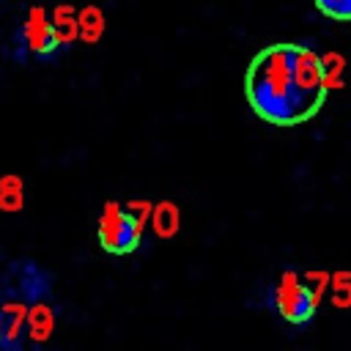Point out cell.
<instances>
[{
    "instance_id": "obj_7",
    "label": "cell",
    "mask_w": 351,
    "mask_h": 351,
    "mask_svg": "<svg viewBox=\"0 0 351 351\" xmlns=\"http://www.w3.org/2000/svg\"><path fill=\"white\" fill-rule=\"evenodd\" d=\"M49 19H52V27H55V36L58 41L63 44V49L80 38V30H77V11L71 5H55L49 11Z\"/></svg>"
},
{
    "instance_id": "obj_9",
    "label": "cell",
    "mask_w": 351,
    "mask_h": 351,
    "mask_svg": "<svg viewBox=\"0 0 351 351\" xmlns=\"http://www.w3.org/2000/svg\"><path fill=\"white\" fill-rule=\"evenodd\" d=\"M25 206V184L19 176L8 173V176H0V211H19Z\"/></svg>"
},
{
    "instance_id": "obj_1",
    "label": "cell",
    "mask_w": 351,
    "mask_h": 351,
    "mask_svg": "<svg viewBox=\"0 0 351 351\" xmlns=\"http://www.w3.org/2000/svg\"><path fill=\"white\" fill-rule=\"evenodd\" d=\"M244 96L252 112L274 126H296L313 118L296 88L291 41L269 44L252 58L244 77Z\"/></svg>"
},
{
    "instance_id": "obj_5",
    "label": "cell",
    "mask_w": 351,
    "mask_h": 351,
    "mask_svg": "<svg viewBox=\"0 0 351 351\" xmlns=\"http://www.w3.org/2000/svg\"><path fill=\"white\" fill-rule=\"evenodd\" d=\"M52 329H55V310H52V304L47 299L38 296L27 307V337L41 346V343H47L52 337Z\"/></svg>"
},
{
    "instance_id": "obj_4",
    "label": "cell",
    "mask_w": 351,
    "mask_h": 351,
    "mask_svg": "<svg viewBox=\"0 0 351 351\" xmlns=\"http://www.w3.org/2000/svg\"><path fill=\"white\" fill-rule=\"evenodd\" d=\"M96 236H99L101 250L110 252V255H129L143 241V236L134 228V219L129 217L126 206L118 203V200H110V203L101 206Z\"/></svg>"
},
{
    "instance_id": "obj_6",
    "label": "cell",
    "mask_w": 351,
    "mask_h": 351,
    "mask_svg": "<svg viewBox=\"0 0 351 351\" xmlns=\"http://www.w3.org/2000/svg\"><path fill=\"white\" fill-rule=\"evenodd\" d=\"M151 228L159 239H173L181 230V208L173 200H162L151 211Z\"/></svg>"
},
{
    "instance_id": "obj_10",
    "label": "cell",
    "mask_w": 351,
    "mask_h": 351,
    "mask_svg": "<svg viewBox=\"0 0 351 351\" xmlns=\"http://www.w3.org/2000/svg\"><path fill=\"white\" fill-rule=\"evenodd\" d=\"M313 3L329 19H337V22H348L351 19V0H313Z\"/></svg>"
},
{
    "instance_id": "obj_3",
    "label": "cell",
    "mask_w": 351,
    "mask_h": 351,
    "mask_svg": "<svg viewBox=\"0 0 351 351\" xmlns=\"http://www.w3.org/2000/svg\"><path fill=\"white\" fill-rule=\"evenodd\" d=\"M14 38H16V55H19V60L33 58V60L47 63V60H55L63 52V44L55 36L52 19H49V14L41 5H30L27 8V14L19 22Z\"/></svg>"
},
{
    "instance_id": "obj_11",
    "label": "cell",
    "mask_w": 351,
    "mask_h": 351,
    "mask_svg": "<svg viewBox=\"0 0 351 351\" xmlns=\"http://www.w3.org/2000/svg\"><path fill=\"white\" fill-rule=\"evenodd\" d=\"M0 351H8V348H5V332H3V318H0Z\"/></svg>"
},
{
    "instance_id": "obj_2",
    "label": "cell",
    "mask_w": 351,
    "mask_h": 351,
    "mask_svg": "<svg viewBox=\"0 0 351 351\" xmlns=\"http://www.w3.org/2000/svg\"><path fill=\"white\" fill-rule=\"evenodd\" d=\"M318 299L321 293L307 280H302L296 271H282L271 288V307L277 310L282 321L293 326H304L313 321L318 310Z\"/></svg>"
},
{
    "instance_id": "obj_8",
    "label": "cell",
    "mask_w": 351,
    "mask_h": 351,
    "mask_svg": "<svg viewBox=\"0 0 351 351\" xmlns=\"http://www.w3.org/2000/svg\"><path fill=\"white\" fill-rule=\"evenodd\" d=\"M77 30L80 38L88 44H96L104 36V11L99 5H85L77 11Z\"/></svg>"
}]
</instances>
